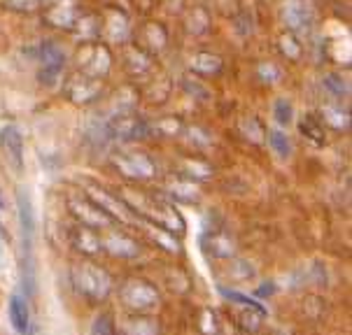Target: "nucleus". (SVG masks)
Segmentation results:
<instances>
[{"label": "nucleus", "instance_id": "1", "mask_svg": "<svg viewBox=\"0 0 352 335\" xmlns=\"http://www.w3.org/2000/svg\"><path fill=\"white\" fill-rule=\"evenodd\" d=\"M73 282L89 298H105L107 291H110V277L105 275V270H100L98 266L89 261H82L75 266Z\"/></svg>", "mask_w": 352, "mask_h": 335}, {"label": "nucleus", "instance_id": "2", "mask_svg": "<svg viewBox=\"0 0 352 335\" xmlns=\"http://www.w3.org/2000/svg\"><path fill=\"white\" fill-rule=\"evenodd\" d=\"M0 149H3L12 170H14L16 175H21L23 172V135L19 133L16 126H5V128L0 130Z\"/></svg>", "mask_w": 352, "mask_h": 335}, {"label": "nucleus", "instance_id": "3", "mask_svg": "<svg viewBox=\"0 0 352 335\" xmlns=\"http://www.w3.org/2000/svg\"><path fill=\"white\" fill-rule=\"evenodd\" d=\"M40 61H43V68H40V82H43L45 86H54V84L58 82V77H61V70L65 63L61 47L54 45V42H45L43 51H40Z\"/></svg>", "mask_w": 352, "mask_h": 335}, {"label": "nucleus", "instance_id": "4", "mask_svg": "<svg viewBox=\"0 0 352 335\" xmlns=\"http://www.w3.org/2000/svg\"><path fill=\"white\" fill-rule=\"evenodd\" d=\"M16 205H19L23 247H28V254H31V244L35 235V219H33V205H31V198H28V191H23V189L16 191Z\"/></svg>", "mask_w": 352, "mask_h": 335}, {"label": "nucleus", "instance_id": "5", "mask_svg": "<svg viewBox=\"0 0 352 335\" xmlns=\"http://www.w3.org/2000/svg\"><path fill=\"white\" fill-rule=\"evenodd\" d=\"M285 23L294 31H306V28L313 23V10L308 8L301 0H289L285 5Z\"/></svg>", "mask_w": 352, "mask_h": 335}, {"label": "nucleus", "instance_id": "6", "mask_svg": "<svg viewBox=\"0 0 352 335\" xmlns=\"http://www.w3.org/2000/svg\"><path fill=\"white\" fill-rule=\"evenodd\" d=\"M10 321L14 326L16 333H28V324H31V316H28V305L21 296L10 298Z\"/></svg>", "mask_w": 352, "mask_h": 335}, {"label": "nucleus", "instance_id": "7", "mask_svg": "<svg viewBox=\"0 0 352 335\" xmlns=\"http://www.w3.org/2000/svg\"><path fill=\"white\" fill-rule=\"evenodd\" d=\"M117 165H122L124 170L129 172V175H140V177H147V175H150V172H152L150 161H147L145 157H138V154H133V157L122 159Z\"/></svg>", "mask_w": 352, "mask_h": 335}, {"label": "nucleus", "instance_id": "8", "mask_svg": "<svg viewBox=\"0 0 352 335\" xmlns=\"http://www.w3.org/2000/svg\"><path fill=\"white\" fill-rule=\"evenodd\" d=\"M301 133L306 135L313 145H318V147L324 145V128H322V124L315 117L308 115L301 119Z\"/></svg>", "mask_w": 352, "mask_h": 335}, {"label": "nucleus", "instance_id": "9", "mask_svg": "<svg viewBox=\"0 0 352 335\" xmlns=\"http://www.w3.org/2000/svg\"><path fill=\"white\" fill-rule=\"evenodd\" d=\"M268 145L280 159H289L292 157V142L283 130H268Z\"/></svg>", "mask_w": 352, "mask_h": 335}, {"label": "nucleus", "instance_id": "10", "mask_svg": "<svg viewBox=\"0 0 352 335\" xmlns=\"http://www.w3.org/2000/svg\"><path fill=\"white\" fill-rule=\"evenodd\" d=\"M273 115H276V122L280 126H289L292 119H294V107H292L289 100L280 98L276 100V107H273Z\"/></svg>", "mask_w": 352, "mask_h": 335}, {"label": "nucleus", "instance_id": "11", "mask_svg": "<svg viewBox=\"0 0 352 335\" xmlns=\"http://www.w3.org/2000/svg\"><path fill=\"white\" fill-rule=\"evenodd\" d=\"M192 65L199 73H217V70L222 68V61H219L217 56H210V54H201V56L194 58Z\"/></svg>", "mask_w": 352, "mask_h": 335}, {"label": "nucleus", "instance_id": "12", "mask_svg": "<svg viewBox=\"0 0 352 335\" xmlns=\"http://www.w3.org/2000/svg\"><path fill=\"white\" fill-rule=\"evenodd\" d=\"M98 82H89L87 77H82V86H73V98L75 100H91L98 93Z\"/></svg>", "mask_w": 352, "mask_h": 335}, {"label": "nucleus", "instance_id": "13", "mask_svg": "<svg viewBox=\"0 0 352 335\" xmlns=\"http://www.w3.org/2000/svg\"><path fill=\"white\" fill-rule=\"evenodd\" d=\"M324 86L329 89V93L338 95V98L348 95V82H345L343 77H338V75H327L324 77Z\"/></svg>", "mask_w": 352, "mask_h": 335}, {"label": "nucleus", "instance_id": "14", "mask_svg": "<svg viewBox=\"0 0 352 335\" xmlns=\"http://www.w3.org/2000/svg\"><path fill=\"white\" fill-rule=\"evenodd\" d=\"M50 19H52L54 23H58V26H63V23L68 26V23L73 21V8H70V5H65V8H63V5H61L58 10H54V12H52Z\"/></svg>", "mask_w": 352, "mask_h": 335}, {"label": "nucleus", "instance_id": "15", "mask_svg": "<svg viewBox=\"0 0 352 335\" xmlns=\"http://www.w3.org/2000/svg\"><path fill=\"white\" fill-rule=\"evenodd\" d=\"M324 119H327V122H331L336 128H345V126H348V117H345V115L341 117V112L331 110V107H327V110H324Z\"/></svg>", "mask_w": 352, "mask_h": 335}, {"label": "nucleus", "instance_id": "16", "mask_svg": "<svg viewBox=\"0 0 352 335\" xmlns=\"http://www.w3.org/2000/svg\"><path fill=\"white\" fill-rule=\"evenodd\" d=\"M280 45H283V51L285 54H287V56H292V58H296V56H299V45H296V42L294 40H292V38H287V35H285V38H283V42H280Z\"/></svg>", "mask_w": 352, "mask_h": 335}, {"label": "nucleus", "instance_id": "17", "mask_svg": "<svg viewBox=\"0 0 352 335\" xmlns=\"http://www.w3.org/2000/svg\"><path fill=\"white\" fill-rule=\"evenodd\" d=\"M40 0H5V5L12 10H33Z\"/></svg>", "mask_w": 352, "mask_h": 335}, {"label": "nucleus", "instance_id": "18", "mask_svg": "<svg viewBox=\"0 0 352 335\" xmlns=\"http://www.w3.org/2000/svg\"><path fill=\"white\" fill-rule=\"evenodd\" d=\"M147 33H150L152 35V47H161V45H164V33H161V28H157V26H150V28H147Z\"/></svg>", "mask_w": 352, "mask_h": 335}]
</instances>
